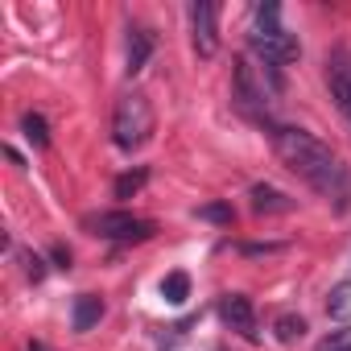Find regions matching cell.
<instances>
[{
  "label": "cell",
  "instance_id": "2",
  "mask_svg": "<svg viewBox=\"0 0 351 351\" xmlns=\"http://www.w3.org/2000/svg\"><path fill=\"white\" fill-rule=\"evenodd\" d=\"M248 46L273 71H281V66H289V62L302 58V46L281 25V5H273V0H265V5L252 9V17H248Z\"/></svg>",
  "mask_w": 351,
  "mask_h": 351
},
{
  "label": "cell",
  "instance_id": "1",
  "mask_svg": "<svg viewBox=\"0 0 351 351\" xmlns=\"http://www.w3.org/2000/svg\"><path fill=\"white\" fill-rule=\"evenodd\" d=\"M269 136H273L277 157L298 173L314 195H322L326 203H335V211L351 207V173L330 153V145H322L314 132H306L298 124H269Z\"/></svg>",
  "mask_w": 351,
  "mask_h": 351
},
{
  "label": "cell",
  "instance_id": "5",
  "mask_svg": "<svg viewBox=\"0 0 351 351\" xmlns=\"http://www.w3.org/2000/svg\"><path fill=\"white\" fill-rule=\"evenodd\" d=\"M83 223L91 228V236L116 240V244H141V240H153L157 236V223L153 219H141L132 211H99V215H87Z\"/></svg>",
  "mask_w": 351,
  "mask_h": 351
},
{
  "label": "cell",
  "instance_id": "10",
  "mask_svg": "<svg viewBox=\"0 0 351 351\" xmlns=\"http://www.w3.org/2000/svg\"><path fill=\"white\" fill-rule=\"evenodd\" d=\"M149 54H153V34H149V29H132V34H128V75L145 71Z\"/></svg>",
  "mask_w": 351,
  "mask_h": 351
},
{
  "label": "cell",
  "instance_id": "18",
  "mask_svg": "<svg viewBox=\"0 0 351 351\" xmlns=\"http://www.w3.org/2000/svg\"><path fill=\"white\" fill-rule=\"evenodd\" d=\"M347 306H351V281H343V285H339V289L330 293V302H326V310H330V314H343Z\"/></svg>",
  "mask_w": 351,
  "mask_h": 351
},
{
  "label": "cell",
  "instance_id": "14",
  "mask_svg": "<svg viewBox=\"0 0 351 351\" xmlns=\"http://www.w3.org/2000/svg\"><path fill=\"white\" fill-rule=\"evenodd\" d=\"M21 128H25V136L38 145V149H46L50 145V132H46V120L38 116V112H25V120H21Z\"/></svg>",
  "mask_w": 351,
  "mask_h": 351
},
{
  "label": "cell",
  "instance_id": "17",
  "mask_svg": "<svg viewBox=\"0 0 351 351\" xmlns=\"http://www.w3.org/2000/svg\"><path fill=\"white\" fill-rule=\"evenodd\" d=\"M199 219H211V223H232L236 215H232V207H228V203H211V207H203V211H199Z\"/></svg>",
  "mask_w": 351,
  "mask_h": 351
},
{
  "label": "cell",
  "instance_id": "8",
  "mask_svg": "<svg viewBox=\"0 0 351 351\" xmlns=\"http://www.w3.org/2000/svg\"><path fill=\"white\" fill-rule=\"evenodd\" d=\"M326 87H330L335 108H339V112L347 116V124H351V58L335 54V58L326 62Z\"/></svg>",
  "mask_w": 351,
  "mask_h": 351
},
{
  "label": "cell",
  "instance_id": "19",
  "mask_svg": "<svg viewBox=\"0 0 351 351\" xmlns=\"http://www.w3.org/2000/svg\"><path fill=\"white\" fill-rule=\"evenodd\" d=\"M25 273H29L34 281H42V273H46V269H42V256H25Z\"/></svg>",
  "mask_w": 351,
  "mask_h": 351
},
{
  "label": "cell",
  "instance_id": "11",
  "mask_svg": "<svg viewBox=\"0 0 351 351\" xmlns=\"http://www.w3.org/2000/svg\"><path fill=\"white\" fill-rule=\"evenodd\" d=\"M161 298L169 302V306H182L186 298H191V277L178 269V273H165L161 277Z\"/></svg>",
  "mask_w": 351,
  "mask_h": 351
},
{
  "label": "cell",
  "instance_id": "7",
  "mask_svg": "<svg viewBox=\"0 0 351 351\" xmlns=\"http://www.w3.org/2000/svg\"><path fill=\"white\" fill-rule=\"evenodd\" d=\"M219 318L228 322V330H236L240 339H256V310L244 293H223L219 302Z\"/></svg>",
  "mask_w": 351,
  "mask_h": 351
},
{
  "label": "cell",
  "instance_id": "4",
  "mask_svg": "<svg viewBox=\"0 0 351 351\" xmlns=\"http://www.w3.org/2000/svg\"><path fill=\"white\" fill-rule=\"evenodd\" d=\"M149 132H153V104L141 91H124L116 99V112H112V141H116V149L132 153V149H141L149 141Z\"/></svg>",
  "mask_w": 351,
  "mask_h": 351
},
{
  "label": "cell",
  "instance_id": "15",
  "mask_svg": "<svg viewBox=\"0 0 351 351\" xmlns=\"http://www.w3.org/2000/svg\"><path fill=\"white\" fill-rule=\"evenodd\" d=\"M145 178H149V173H145V169H132V173H120V178H116V199H128V195H136V191L145 186Z\"/></svg>",
  "mask_w": 351,
  "mask_h": 351
},
{
  "label": "cell",
  "instance_id": "12",
  "mask_svg": "<svg viewBox=\"0 0 351 351\" xmlns=\"http://www.w3.org/2000/svg\"><path fill=\"white\" fill-rule=\"evenodd\" d=\"M252 207L261 215H269V211H293V203L281 191H273V186H252Z\"/></svg>",
  "mask_w": 351,
  "mask_h": 351
},
{
  "label": "cell",
  "instance_id": "9",
  "mask_svg": "<svg viewBox=\"0 0 351 351\" xmlns=\"http://www.w3.org/2000/svg\"><path fill=\"white\" fill-rule=\"evenodd\" d=\"M99 318H104V302H99L95 293H79V298H75V310H71L75 330H91Z\"/></svg>",
  "mask_w": 351,
  "mask_h": 351
},
{
  "label": "cell",
  "instance_id": "16",
  "mask_svg": "<svg viewBox=\"0 0 351 351\" xmlns=\"http://www.w3.org/2000/svg\"><path fill=\"white\" fill-rule=\"evenodd\" d=\"M314 351H351V326H339V330H330Z\"/></svg>",
  "mask_w": 351,
  "mask_h": 351
},
{
  "label": "cell",
  "instance_id": "13",
  "mask_svg": "<svg viewBox=\"0 0 351 351\" xmlns=\"http://www.w3.org/2000/svg\"><path fill=\"white\" fill-rule=\"evenodd\" d=\"M273 330H277L281 343H298V339L306 335V318H302V314H281V318L273 322Z\"/></svg>",
  "mask_w": 351,
  "mask_h": 351
},
{
  "label": "cell",
  "instance_id": "6",
  "mask_svg": "<svg viewBox=\"0 0 351 351\" xmlns=\"http://www.w3.org/2000/svg\"><path fill=\"white\" fill-rule=\"evenodd\" d=\"M191 42L199 58L219 54V5H211V0H195L191 5Z\"/></svg>",
  "mask_w": 351,
  "mask_h": 351
},
{
  "label": "cell",
  "instance_id": "3",
  "mask_svg": "<svg viewBox=\"0 0 351 351\" xmlns=\"http://www.w3.org/2000/svg\"><path fill=\"white\" fill-rule=\"evenodd\" d=\"M232 95H236V108L244 116L269 120L273 99H277V71L256 62L252 54H240L236 66H232Z\"/></svg>",
  "mask_w": 351,
  "mask_h": 351
}]
</instances>
